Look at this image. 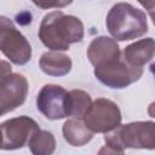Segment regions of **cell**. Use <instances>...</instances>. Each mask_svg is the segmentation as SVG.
<instances>
[{
  "mask_svg": "<svg viewBox=\"0 0 155 155\" xmlns=\"http://www.w3.org/2000/svg\"><path fill=\"white\" fill-rule=\"evenodd\" d=\"M71 1H69V2H48V4H45V2H38V1H34V4L36 5V6H39V7H44V8H47V7H63V6H65V5H69Z\"/></svg>",
  "mask_w": 155,
  "mask_h": 155,
  "instance_id": "obj_18",
  "label": "cell"
},
{
  "mask_svg": "<svg viewBox=\"0 0 155 155\" xmlns=\"http://www.w3.org/2000/svg\"><path fill=\"white\" fill-rule=\"evenodd\" d=\"M94 76L103 85L110 88H125L138 81L143 68L130 64L124 57L94 68Z\"/></svg>",
  "mask_w": 155,
  "mask_h": 155,
  "instance_id": "obj_7",
  "label": "cell"
},
{
  "mask_svg": "<svg viewBox=\"0 0 155 155\" xmlns=\"http://www.w3.org/2000/svg\"><path fill=\"white\" fill-rule=\"evenodd\" d=\"M139 5H142L151 17V21L155 25V1H139Z\"/></svg>",
  "mask_w": 155,
  "mask_h": 155,
  "instance_id": "obj_17",
  "label": "cell"
},
{
  "mask_svg": "<svg viewBox=\"0 0 155 155\" xmlns=\"http://www.w3.org/2000/svg\"><path fill=\"white\" fill-rule=\"evenodd\" d=\"M92 104L91 96L82 90L68 92V114L74 119H84L86 111Z\"/></svg>",
  "mask_w": 155,
  "mask_h": 155,
  "instance_id": "obj_15",
  "label": "cell"
},
{
  "mask_svg": "<svg viewBox=\"0 0 155 155\" xmlns=\"http://www.w3.org/2000/svg\"><path fill=\"white\" fill-rule=\"evenodd\" d=\"M28 94V81L18 73L11 71V65L2 62L0 81V107L1 115L10 113L25 102Z\"/></svg>",
  "mask_w": 155,
  "mask_h": 155,
  "instance_id": "obj_5",
  "label": "cell"
},
{
  "mask_svg": "<svg viewBox=\"0 0 155 155\" xmlns=\"http://www.w3.org/2000/svg\"><path fill=\"white\" fill-rule=\"evenodd\" d=\"M64 139L73 147H82L93 138V132L82 119H68L62 128Z\"/></svg>",
  "mask_w": 155,
  "mask_h": 155,
  "instance_id": "obj_13",
  "label": "cell"
},
{
  "mask_svg": "<svg viewBox=\"0 0 155 155\" xmlns=\"http://www.w3.org/2000/svg\"><path fill=\"white\" fill-rule=\"evenodd\" d=\"M87 58L96 68L121 58V51L116 40L109 36H97L87 47Z\"/></svg>",
  "mask_w": 155,
  "mask_h": 155,
  "instance_id": "obj_10",
  "label": "cell"
},
{
  "mask_svg": "<svg viewBox=\"0 0 155 155\" xmlns=\"http://www.w3.org/2000/svg\"><path fill=\"white\" fill-rule=\"evenodd\" d=\"M121 111L116 103L108 98L92 102L84 116V122L93 133H108L121 125Z\"/></svg>",
  "mask_w": 155,
  "mask_h": 155,
  "instance_id": "obj_6",
  "label": "cell"
},
{
  "mask_svg": "<svg viewBox=\"0 0 155 155\" xmlns=\"http://www.w3.org/2000/svg\"><path fill=\"white\" fill-rule=\"evenodd\" d=\"M147 111H148V115H149L150 117H155V102H153V103L149 104Z\"/></svg>",
  "mask_w": 155,
  "mask_h": 155,
  "instance_id": "obj_19",
  "label": "cell"
},
{
  "mask_svg": "<svg viewBox=\"0 0 155 155\" xmlns=\"http://www.w3.org/2000/svg\"><path fill=\"white\" fill-rule=\"evenodd\" d=\"M28 147L33 155H52L56 150V138L51 132L39 130L31 136Z\"/></svg>",
  "mask_w": 155,
  "mask_h": 155,
  "instance_id": "obj_14",
  "label": "cell"
},
{
  "mask_svg": "<svg viewBox=\"0 0 155 155\" xmlns=\"http://www.w3.org/2000/svg\"><path fill=\"white\" fill-rule=\"evenodd\" d=\"M150 71L154 74V78H155V69H150Z\"/></svg>",
  "mask_w": 155,
  "mask_h": 155,
  "instance_id": "obj_21",
  "label": "cell"
},
{
  "mask_svg": "<svg viewBox=\"0 0 155 155\" xmlns=\"http://www.w3.org/2000/svg\"><path fill=\"white\" fill-rule=\"evenodd\" d=\"M107 29L116 41L133 40L148 31L145 13L128 2H117L108 12Z\"/></svg>",
  "mask_w": 155,
  "mask_h": 155,
  "instance_id": "obj_2",
  "label": "cell"
},
{
  "mask_svg": "<svg viewBox=\"0 0 155 155\" xmlns=\"http://www.w3.org/2000/svg\"><path fill=\"white\" fill-rule=\"evenodd\" d=\"M150 69H155V63H154V64H151V65H150Z\"/></svg>",
  "mask_w": 155,
  "mask_h": 155,
  "instance_id": "obj_20",
  "label": "cell"
},
{
  "mask_svg": "<svg viewBox=\"0 0 155 155\" xmlns=\"http://www.w3.org/2000/svg\"><path fill=\"white\" fill-rule=\"evenodd\" d=\"M104 142L107 145L124 150L131 149H155V122L134 121L120 125L111 132L105 133Z\"/></svg>",
  "mask_w": 155,
  "mask_h": 155,
  "instance_id": "obj_3",
  "label": "cell"
},
{
  "mask_svg": "<svg viewBox=\"0 0 155 155\" xmlns=\"http://www.w3.org/2000/svg\"><path fill=\"white\" fill-rule=\"evenodd\" d=\"M155 57V40L153 38L140 39L130 44L124 50V58L132 65L142 68Z\"/></svg>",
  "mask_w": 155,
  "mask_h": 155,
  "instance_id": "obj_11",
  "label": "cell"
},
{
  "mask_svg": "<svg viewBox=\"0 0 155 155\" xmlns=\"http://www.w3.org/2000/svg\"><path fill=\"white\" fill-rule=\"evenodd\" d=\"M97 155H125V154H124V150H120V149H116V148H113L105 144L104 147L99 149Z\"/></svg>",
  "mask_w": 155,
  "mask_h": 155,
  "instance_id": "obj_16",
  "label": "cell"
},
{
  "mask_svg": "<svg viewBox=\"0 0 155 155\" xmlns=\"http://www.w3.org/2000/svg\"><path fill=\"white\" fill-rule=\"evenodd\" d=\"M39 130L36 121L25 115L4 121L1 124V149L17 150L25 147L31 136Z\"/></svg>",
  "mask_w": 155,
  "mask_h": 155,
  "instance_id": "obj_8",
  "label": "cell"
},
{
  "mask_svg": "<svg viewBox=\"0 0 155 155\" xmlns=\"http://www.w3.org/2000/svg\"><path fill=\"white\" fill-rule=\"evenodd\" d=\"M39 65L41 70L51 76H64L71 70V59L69 56L57 52L50 51L45 52L39 61Z\"/></svg>",
  "mask_w": 155,
  "mask_h": 155,
  "instance_id": "obj_12",
  "label": "cell"
},
{
  "mask_svg": "<svg viewBox=\"0 0 155 155\" xmlns=\"http://www.w3.org/2000/svg\"><path fill=\"white\" fill-rule=\"evenodd\" d=\"M0 48L15 64L24 65L31 58V46L25 36L15 27L12 21L0 17Z\"/></svg>",
  "mask_w": 155,
  "mask_h": 155,
  "instance_id": "obj_4",
  "label": "cell"
},
{
  "mask_svg": "<svg viewBox=\"0 0 155 155\" xmlns=\"http://www.w3.org/2000/svg\"><path fill=\"white\" fill-rule=\"evenodd\" d=\"M38 110L48 120H62L68 114V92L59 85L47 84L36 97Z\"/></svg>",
  "mask_w": 155,
  "mask_h": 155,
  "instance_id": "obj_9",
  "label": "cell"
},
{
  "mask_svg": "<svg viewBox=\"0 0 155 155\" xmlns=\"http://www.w3.org/2000/svg\"><path fill=\"white\" fill-rule=\"evenodd\" d=\"M84 24L80 18L65 15L57 10L44 16L40 28L39 39L52 51H67L69 46L80 42L84 39Z\"/></svg>",
  "mask_w": 155,
  "mask_h": 155,
  "instance_id": "obj_1",
  "label": "cell"
}]
</instances>
